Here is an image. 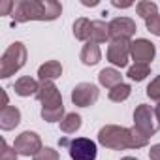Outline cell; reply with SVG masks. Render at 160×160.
<instances>
[{"label": "cell", "mask_w": 160, "mask_h": 160, "mask_svg": "<svg viewBox=\"0 0 160 160\" xmlns=\"http://www.w3.org/2000/svg\"><path fill=\"white\" fill-rule=\"evenodd\" d=\"M98 143L111 151H124V149H141L149 145V138L138 132L136 126H117V124H106L98 132Z\"/></svg>", "instance_id": "cell-1"}, {"label": "cell", "mask_w": 160, "mask_h": 160, "mask_svg": "<svg viewBox=\"0 0 160 160\" xmlns=\"http://www.w3.org/2000/svg\"><path fill=\"white\" fill-rule=\"evenodd\" d=\"M62 13V6L57 0H21L12 13L13 27L28 21H55Z\"/></svg>", "instance_id": "cell-2"}, {"label": "cell", "mask_w": 160, "mask_h": 160, "mask_svg": "<svg viewBox=\"0 0 160 160\" xmlns=\"http://www.w3.org/2000/svg\"><path fill=\"white\" fill-rule=\"evenodd\" d=\"M27 64V47L21 42H13L0 58V77L8 79Z\"/></svg>", "instance_id": "cell-3"}, {"label": "cell", "mask_w": 160, "mask_h": 160, "mask_svg": "<svg viewBox=\"0 0 160 160\" xmlns=\"http://www.w3.org/2000/svg\"><path fill=\"white\" fill-rule=\"evenodd\" d=\"M134 126L145 138L154 136L160 128V124L156 121V115H154V109H151V106H147V104H139L134 111Z\"/></svg>", "instance_id": "cell-4"}, {"label": "cell", "mask_w": 160, "mask_h": 160, "mask_svg": "<svg viewBox=\"0 0 160 160\" xmlns=\"http://www.w3.org/2000/svg\"><path fill=\"white\" fill-rule=\"evenodd\" d=\"M58 143L68 147L72 160H96V143L89 138H75L72 141L60 139Z\"/></svg>", "instance_id": "cell-5"}, {"label": "cell", "mask_w": 160, "mask_h": 160, "mask_svg": "<svg viewBox=\"0 0 160 160\" xmlns=\"http://www.w3.org/2000/svg\"><path fill=\"white\" fill-rule=\"evenodd\" d=\"M38 102L42 104V109H60L64 108L60 91L53 81H40V89L36 94Z\"/></svg>", "instance_id": "cell-6"}, {"label": "cell", "mask_w": 160, "mask_h": 160, "mask_svg": "<svg viewBox=\"0 0 160 160\" xmlns=\"http://www.w3.org/2000/svg\"><path fill=\"white\" fill-rule=\"evenodd\" d=\"M98 98H100V91L92 83H79L72 91V102L77 108H91L98 102Z\"/></svg>", "instance_id": "cell-7"}, {"label": "cell", "mask_w": 160, "mask_h": 160, "mask_svg": "<svg viewBox=\"0 0 160 160\" xmlns=\"http://www.w3.org/2000/svg\"><path fill=\"white\" fill-rule=\"evenodd\" d=\"M13 149H15L17 154H21V156H36L43 147H42L40 136H38L36 132L27 130V132H23V134H19V136L15 138Z\"/></svg>", "instance_id": "cell-8"}, {"label": "cell", "mask_w": 160, "mask_h": 160, "mask_svg": "<svg viewBox=\"0 0 160 160\" xmlns=\"http://www.w3.org/2000/svg\"><path fill=\"white\" fill-rule=\"evenodd\" d=\"M130 47H132L130 40H111V43L108 47V60L113 66L124 68L130 58Z\"/></svg>", "instance_id": "cell-9"}, {"label": "cell", "mask_w": 160, "mask_h": 160, "mask_svg": "<svg viewBox=\"0 0 160 160\" xmlns=\"http://www.w3.org/2000/svg\"><path fill=\"white\" fill-rule=\"evenodd\" d=\"M136 21L130 17H115L109 23V38L111 40H130L136 34Z\"/></svg>", "instance_id": "cell-10"}, {"label": "cell", "mask_w": 160, "mask_h": 160, "mask_svg": "<svg viewBox=\"0 0 160 160\" xmlns=\"http://www.w3.org/2000/svg\"><path fill=\"white\" fill-rule=\"evenodd\" d=\"M154 45L145 40V38H138L132 42V47H130V57L134 58L136 64H151L152 58H154Z\"/></svg>", "instance_id": "cell-11"}, {"label": "cell", "mask_w": 160, "mask_h": 160, "mask_svg": "<svg viewBox=\"0 0 160 160\" xmlns=\"http://www.w3.org/2000/svg\"><path fill=\"white\" fill-rule=\"evenodd\" d=\"M38 89H40V83L36 81V79L25 75V77H19L17 81L13 83V91L15 94L27 98V96H32V94H38Z\"/></svg>", "instance_id": "cell-12"}, {"label": "cell", "mask_w": 160, "mask_h": 160, "mask_svg": "<svg viewBox=\"0 0 160 160\" xmlns=\"http://www.w3.org/2000/svg\"><path fill=\"white\" fill-rule=\"evenodd\" d=\"M21 122V111L15 106H8L0 111V128L2 130H13Z\"/></svg>", "instance_id": "cell-13"}, {"label": "cell", "mask_w": 160, "mask_h": 160, "mask_svg": "<svg viewBox=\"0 0 160 160\" xmlns=\"http://www.w3.org/2000/svg\"><path fill=\"white\" fill-rule=\"evenodd\" d=\"M62 75V64L58 60H47L38 68V77L40 81H53V79Z\"/></svg>", "instance_id": "cell-14"}, {"label": "cell", "mask_w": 160, "mask_h": 160, "mask_svg": "<svg viewBox=\"0 0 160 160\" xmlns=\"http://www.w3.org/2000/svg\"><path fill=\"white\" fill-rule=\"evenodd\" d=\"M79 58H81V62H83L85 66H96V64L100 62V58H102V51H100V47H98L96 43L87 42V43L83 45L81 53H79Z\"/></svg>", "instance_id": "cell-15"}, {"label": "cell", "mask_w": 160, "mask_h": 160, "mask_svg": "<svg viewBox=\"0 0 160 160\" xmlns=\"http://www.w3.org/2000/svg\"><path fill=\"white\" fill-rule=\"evenodd\" d=\"M98 83H100L102 87H106V89L111 91L113 87H117V85L122 83V75H121V72L115 70V68H104V70L98 73Z\"/></svg>", "instance_id": "cell-16"}, {"label": "cell", "mask_w": 160, "mask_h": 160, "mask_svg": "<svg viewBox=\"0 0 160 160\" xmlns=\"http://www.w3.org/2000/svg\"><path fill=\"white\" fill-rule=\"evenodd\" d=\"M109 40V23H104V21H92V27H91V40L92 43H104Z\"/></svg>", "instance_id": "cell-17"}, {"label": "cell", "mask_w": 160, "mask_h": 160, "mask_svg": "<svg viewBox=\"0 0 160 160\" xmlns=\"http://www.w3.org/2000/svg\"><path fill=\"white\" fill-rule=\"evenodd\" d=\"M91 27H92V21H89L87 17H79L73 23V36L81 42H89L91 40Z\"/></svg>", "instance_id": "cell-18"}, {"label": "cell", "mask_w": 160, "mask_h": 160, "mask_svg": "<svg viewBox=\"0 0 160 160\" xmlns=\"http://www.w3.org/2000/svg\"><path fill=\"white\" fill-rule=\"evenodd\" d=\"M79 128H81V115H77V113H68L60 121V130L64 134H75Z\"/></svg>", "instance_id": "cell-19"}, {"label": "cell", "mask_w": 160, "mask_h": 160, "mask_svg": "<svg viewBox=\"0 0 160 160\" xmlns=\"http://www.w3.org/2000/svg\"><path fill=\"white\" fill-rule=\"evenodd\" d=\"M130 92H132V87L126 85V83H121V85L113 87V89L108 92V98H109L111 102H124V100L130 96Z\"/></svg>", "instance_id": "cell-20"}, {"label": "cell", "mask_w": 160, "mask_h": 160, "mask_svg": "<svg viewBox=\"0 0 160 160\" xmlns=\"http://www.w3.org/2000/svg\"><path fill=\"white\" fill-rule=\"evenodd\" d=\"M136 12H138L139 17L149 19L151 15H156L158 13V6L154 2H151V0H141V2L136 4Z\"/></svg>", "instance_id": "cell-21"}, {"label": "cell", "mask_w": 160, "mask_h": 160, "mask_svg": "<svg viewBox=\"0 0 160 160\" xmlns=\"http://www.w3.org/2000/svg\"><path fill=\"white\" fill-rule=\"evenodd\" d=\"M149 73H151V68H149L147 64H134V66L128 68V73H126V75L132 79V81L138 83V81H143Z\"/></svg>", "instance_id": "cell-22"}, {"label": "cell", "mask_w": 160, "mask_h": 160, "mask_svg": "<svg viewBox=\"0 0 160 160\" xmlns=\"http://www.w3.org/2000/svg\"><path fill=\"white\" fill-rule=\"evenodd\" d=\"M147 96L160 104V75H156L152 81L147 85Z\"/></svg>", "instance_id": "cell-23"}, {"label": "cell", "mask_w": 160, "mask_h": 160, "mask_svg": "<svg viewBox=\"0 0 160 160\" xmlns=\"http://www.w3.org/2000/svg\"><path fill=\"white\" fill-rule=\"evenodd\" d=\"M145 27L149 32H152L154 36H160V13L151 15L149 19H145Z\"/></svg>", "instance_id": "cell-24"}, {"label": "cell", "mask_w": 160, "mask_h": 160, "mask_svg": "<svg viewBox=\"0 0 160 160\" xmlns=\"http://www.w3.org/2000/svg\"><path fill=\"white\" fill-rule=\"evenodd\" d=\"M34 160H60V156H58V152H57L55 149L43 147V149L34 156Z\"/></svg>", "instance_id": "cell-25"}, {"label": "cell", "mask_w": 160, "mask_h": 160, "mask_svg": "<svg viewBox=\"0 0 160 160\" xmlns=\"http://www.w3.org/2000/svg\"><path fill=\"white\" fill-rule=\"evenodd\" d=\"M0 160H17V151L2 139V152H0Z\"/></svg>", "instance_id": "cell-26"}, {"label": "cell", "mask_w": 160, "mask_h": 160, "mask_svg": "<svg viewBox=\"0 0 160 160\" xmlns=\"http://www.w3.org/2000/svg\"><path fill=\"white\" fill-rule=\"evenodd\" d=\"M12 10H15V4L12 0H2L0 2V15H12L13 13Z\"/></svg>", "instance_id": "cell-27"}, {"label": "cell", "mask_w": 160, "mask_h": 160, "mask_svg": "<svg viewBox=\"0 0 160 160\" xmlns=\"http://www.w3.org/2000/svg\"><path fill=\"white\" fill-rule=\"evenodd\" d=\"M149 158H151V160H160V143H156V145L151 147V151H149Z\"/></svg>", "instance_id": "cell-28"}, {"label": "cell", "mask_w": 160, "mask_h": 160, "mask_svg": "<svg viewBox=\"0 0 160 160\" xmlns=\"http://www.w3.org/2000/svg\"><path fill=\"white\" fill-rule=\"evenodd\" d=\"M154 115H156V121H158V124H160V104L154 108Z\"/></svg>", "instance_id": "cell-29"}, {"label": "cell", "mask_w": 160, "mask_h": 160, "mask_svg": "<svg viewBox=\"0 0 160 160\" xmlns=\"http://www.w3.org/2000/svg\"><path fill=\"white\" fill-rule=\"evenodd\" d=\"M98 0H92V2H89V0H83V6H96Z\"/></svg>", "instance_id": "cell-30"}, {"label": "cell", "mask_w": 160, "mask_h": 160, "mask_svg": "<svg viewBox=\"0 0 160 160\" xmlns=\"http://www.w3.org/2000/svg\"><path fill=\"white\" fill-rule=\"evenodd\" d=\"M121 160H138V158H134V156H124V158H121Z\"/></svg>", "instance_id": "cell-31"}]
</instances>
